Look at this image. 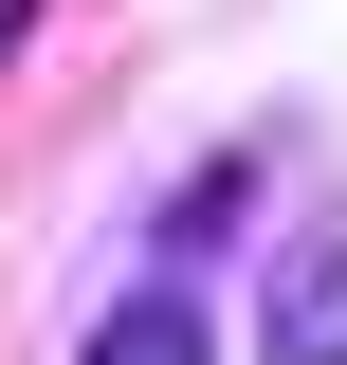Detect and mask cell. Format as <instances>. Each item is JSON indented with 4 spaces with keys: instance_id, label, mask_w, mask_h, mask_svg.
Listing matches in <instances>:
<instances>
[{
    "instance_id": "2",
    "label": "cell",
    "mask_w": 347,
    "mask_h": 365,
    "mask_svg": "<svg viewBox=\"0 0 347 365\" xmlns=\"http://www.w3.org/2000/svg\"><path fill=\"white\" fill-rule=\"evenodd\" d=\"M74 365H201V292H183V274H146V292H110Z\"/></svg>"
},
{
    "instance_id": "1",
    "label": "cell",
    "mask_w": 347,
    "mask_h": 365,
    "mask_svg": "<svg viewBox=\"0 0 347 365\" xmlns=\"http://www.w3.org/2000/svg\"><path fill=\"white\" fill-rule=\"evenodd\" d=\"M256 365H347V220H293L256 274Z\"/></svg>"
}]
</instances>
